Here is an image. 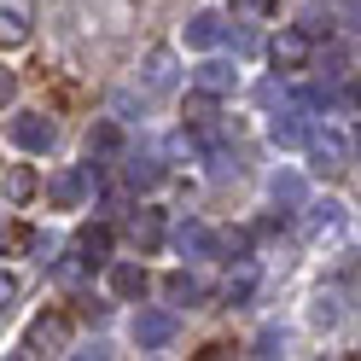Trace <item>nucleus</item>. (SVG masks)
Instances as JSON below:
<instances>
[{"instance_id":"nucleus-10","label":"nucleus","mask_w":361,"mask_h":361,"mask_svg":"<svg viewBox=\"0 0 361 361\" xmlns=\"http://www.w3.org/2000/svg\"><path fill=\"white\" fill-rule=\"evenodd\" d=\"M175 82H180L175 53H169V47H152V53H146V87H152V94H175Z\"/></svg>"},{"instance_id":"nucleus-14","label":"nucleus","mask_w":361,"mask_h":361,"mask_svg":"<svg viewBox=\"0 0 361 361\" xmlns=\"http://www.w3.org/2000/svg\"><path fill=\"white\" fill-rule=\"evenodd\" d=\"M221 35H228V24H221L216 12H198V18H187V47H198V53H204V47H216Z\"/></svg>"},{"instance_id":"nucleus-16","label":"nucleus","mask_w":361,"mask_h":361,"mask_svg":"<svg viewBox=\"0 0 361 361\" xmlns=\"http://www.w3.org/2000/svg\"><path fill=\"white\" fill-rule=\"evenodd\" d=\"M76 251L99 268V262L111 257V228H99V221H94V228H82V233H76Z\"/></svg>"},{"instance_id":"nucleus-19","label":"nucleus","mask_w":361,"mask_h":361,"mask_svg":"<svg viewBox=\"0 0 361 361\" xmlns=\"http://www.w3.org/2000/svg\"><path fill=\"white\" fill-rule=\"evenodd\" d=\"M251 291H257V262H239L233 274H228V286H221V298H228V303H245Z\"/></svg>"},{"instance_id":"nucleus-22","label":"nucleus","mask_w":361,"mask_h":361,"mask_svg":"<svg viewBox=\"0 0 361 361\" xmlns=\"http://www.w3.org/2000/svg\"><path fill=\"white\" fill-rule=\"evenodd\" d=\"M268 192H274V204H286V210H291V204H303V175H291V169H286V175H274V187H268Z\"/></svg>"},{"instance_id":"nucleus-17","label":"nucleus","mask_w":361,"mask_h":361,"mask_svg":"<svg viewBox=\"0 0 361 361\" xmlns=\"http://www.w3.org/2000/svg\"><path fill=\"white\" fill-rule=\"evenodd\" d=\"M111 291H117V298H146V268L117 262V268H111Z\"/></svg>"},{"instance_id":"nucleus-23","label":"nucleus","mask_w":361,"mask_h":361,"mask_svg":"<svg viewBox=\"0 0 361 361\" xmlns=\"http://www.w3.org/2000/svg\"><path fill=\"white\" fill-rule=\"evenodd\" d=\"M6 198H12V204H30V198H35V175H30L24 164L6 169Z\"/></svg>"},{"instance_id":"nucleus-12","label":"nucleus","mask_w":361,"mask_h":361,"mask_svg":"<svg viewBox=\"0 0 361 361\" xmlns=\"http://www.w3.org/2000/svg\"><path fill=\"white\" fill-rule=\"evenodd\" d=\"M128 239L140 245V251H157V245H164V216L157 210H134L128 216Z\"/></svg>"},{"instance_id":"nucleus-11","label":"nucleus","mask_w":361,"mask_h":361,"mask_svg":"<svg viewBox=\"0 0 361 361\" xmlns=\"http://www.w3.org/2000/svg\"><path fill=\"white\" fill-rule=\"evenodd\" d=\"M216 233L204 228V221H180V228H175V251L180 257H216Z\"/></svg>"},{"instance_id":"nucleus-7","label":"nucleus","mask_w":361,"mask_h":361,"mask_svg":"<svg viewBox=\"0 0 361 361\" xmlns=\"http://www.w3.org/2000/svg\"><path fill=\"white\" fill-rule=\"evenodd\" d=\"M35 30V0H0V47H18Z\"/></svg>"},{"instance_id":"nucleus-1","label":"nucleus","mask_w":361,"mask_h":361,"mask_svg":"<svg viewBox=\"0 0 361 361\" xmlns=\"http://www.w3.org/2000/svg\"><path fill=\"white\" fill-rule=\"evenodd\" d=\"M309 157H314V169H321V175H344V169H350V140H344V128L309 134Z\"/></svg>"},{"instance_id":"nucleus-6","label":"nucleus","mask_w":361,"mask_h":361,"mask_svg":"<svg viewBox=\"0 0 361 361\" xmlns=\"http://www.w3.org/2000/svg\"><path fill=\"white\" fill-rule=\"evenodd\" d=\"M87 192H94V169H59V175L47 180V198H53L59 210H76Z\"/></svg>"},{"instance_id":"nucleus-15","label":"nucleus","mask_w":361,"mask_h":361,"mask_svg":"<svg viewBox=\"0 0 361 361\" xmlns=\"http://www.w3.org/2000/svg\"><path fill=\"white\" fill-rule=\"evenodd\" d=\"M164 291H169V303H204V280H198V274H187V268H175V274L164 280Z\"/></svg>"},{"instance_id":"nucleus-25","label":"nucleus","mask_w":361,"mask_h":361,"mask_svg":"<svg viewBox=\"0 0 361 361\" xmlns=\"http://www.w3.org/2000/svg\"><path fill=\"white\" fill-rule=\"evenodd\" d=\"M286 350V332H262L257 338V355H280Z\"/></svg>"},{"instance_id":"nucleus-21","label":"nucleus","mask_w":361,"mask_h":361,"mask_svg":"<svg viewBox=\"0 0 361 361\" xmlns=\"http://www.w3.org/2000/svg\"><path fill=\"white\" fill-rule=\"evenodd\" d=\"M87 268H94V262H87L82 251H76V257H59V262H53V280H59V286H71V291H76V286L87 280Z\"/></svg>"},{"instance_id":"nucleus-18","label":"nucleus","mask_w":361,"mask_h":361,"mask_svg":"<svg viewBox=\"0 0 361 361\" xmlns=\"http://www.w3.org/2000/svg\"><path fill=\"white\" fill-rule=\"evenodd\" d=\"M117 152H123V134H117V123H99L94 134H87V157H99V164H111Z\"/></svg>"},{"instance_id":"nucleus-2","label":"nucleus","mask_w":361,"mask_h":361,"mask_svg":"<svg viewBox=\"0 0 361 361\" xmlns=\"http://www.w3.org/2000/svg\"><path fill=\"white\" fill-rule=\"evenodd\" d=\"M175 332H180L175 309H140V314H134V344H140V350H164V344H175Z\"/></svg>"},{"instance_id":"nucleus-29","label":"nucleus","mask_w":361,"mask_h":361,"mask_svg":"<svg viewBox=\"0 0 361 361\" xmlns=\"http://www.w3.org/2000/svg\"><path fill=\"white\" fill-rule=\"evenodd\" d=\"M233 6H245V12H268L274 0H233Z\"/></svg>"},{"instance_id":"nucleus-20","label":"nucleus","mask_w":361,"mask_h":361,"mask_svg":"<svg viewBox=\"0 0 361 361\" xmlns=\"http://www.w3.org/2000/svg\"><path fill=\"white\" fill-rule=\"evenodd\" d=\"M309 321L314 326H338V321H344V291H321L314 309H309Z\"/></svg>"},{"instance_id":"nucleus-9","label":"nucleus","mask_w":361,"mask_h":361,"mask_svg":"<svg viewBox=\"0 0 361 361\" xmlns=\"http://www.w3.org/2000/svg\"><path fill=\"white\" fill-rule=\"evenodd\" d=\"M123 180L134 192H152L157 180H164V164H157V152H128L123 157Z\"/></svg>"},{"instance_id":"nucleus-26","label":"nucleus","mask_w":361,"mask_h":361,"mask_svg":"<svg viewBox=\"0 0 361 361\" xmlns=\"http://www.w3.org/2000/svg\"><path fill=\"white\" fill-rule=\"evenodd\" d=\"M12 99H18V76L0 64V105H12Z\"/></svg>"},{"instance_id":"nucleus-4","label":"nucleus","mask_w":361,"mask_h":361,"mask_svg":"<svg viewBox=\"0 0 361 361\" xmlns=\"http://www.w3.org/2000/svg\"><path fill=\"white\" fill-rule=\"evenodd\" d=\"M12 140L24 146V152H53L59 128H53L47 111H24V117H12Z\"/></svg>"},{"instance_id":"nucleus-5","label":"nucleus","mask_w":361,"mask_h":361,"mask_svg":"<svg viewBox=\"0 0 361 361\" xmlns=\"http://www.w3.org/2000/svg\"><path fill=\"white\" fill-rule=\"evenodd\" d=\"M309 53H314L309 30H280L274 41H268V59H274V71H303Z\"/></svg>"},{"instance_id":"nucleus-28","label":"nucleus","mask_w":361,"mask_h":361,"mask_svg":"<svg viewBox=\"0 0 361 361\" xmlns=\"http://www.w3.org/2000/svg\"><path fill=\"white\" fill-rule=\"evenodd\" d=\"M30 245H35L30 228H12V233H6V251H30Z\"/></svg>"},{"instance_id":"nucleus-8","label":"nucleus","mask_w":361,"mask_h":361,"mask_svg":"<svg viewBox=\"0 0 361 361\" xmlns=\"http://www.w3.org/2000/svg\"><path fill=\"white\" fill-rule=\"evenodd\" d=\"M233 82H239V71H233L228 59H204V64L192 71V87H198V94H210V99L233 94Z\"/></svg>"},{"instance_id":"nucleus-3","label":"nucleus","mask_w":361,"mask_h":361,"mask_svg":"<svg viewBox=\"0 0 361 361\" xmlns=\"http://www.w3.org/2000/svg\"><path fill=\"white\" fill-rule=\"evenodd\" d=\"M64 344H71V321H64V314H41L24 332V355H59Z\"/></svg>"},{"instance_id":"nucleus-13","label":"nucleus","mask_w":361,"mask_h":361,"mask_svg":"<svg viewBox=\"0 0 361 361\" xmlns=\"http://www.w3.org/2000/svg\"><path fill=\"white\" fill-rule=\"evenodd\" d=\"M298 111H303V99L291 105V111H280L274 123H268V140H274V146H303V140H309V134H303V117H298Z\"/></svg>"},{"instance_id":"nucleus-27","label":"nucleus","mask_w":361,"mask_h":361,"mask_svg":"<svg viewBox=\"0 0 361 361\" xmlns=\"http://www.w3.org/2000/svg\"><path fill=\"white\" fill-rule=\"evenodd\" d=\"M12 303H18V280H12V274H0V314H6Z\"/></svg>"},{"instance_id":"nucleus-24","label":"nucleus","mask_w":361,"mask_h":361,"mask_svg":"<svg viewBox=\"0 0 361 361\" xmlns=\"http://www.w3.org/2000/svg\"><path fill=\"white\" fill-rule=\"evenodd\" d=\"M338 216H344V204H332V198H326V204H309V228L326 233V228H338Z\"/></svg>"}]
</instances>
